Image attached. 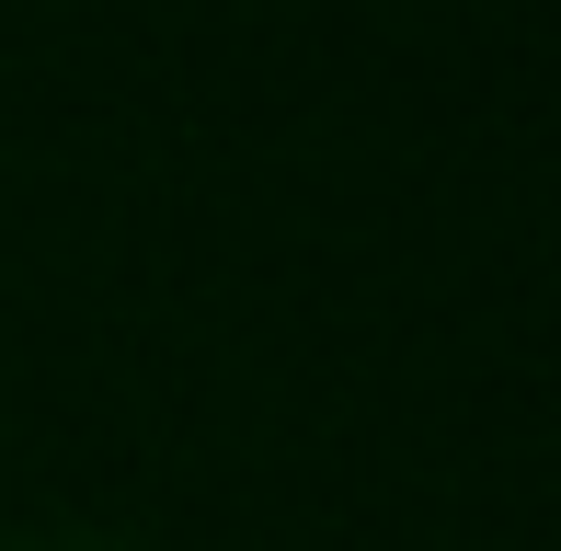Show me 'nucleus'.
Segmentation results:
<instances>
[{"instance_id": "f257e3e1", "label": "nucleus", "mask_w": 561, "mask_h": 551, "mask_svg": "<svg viewBox=\"0 0 561 551\" xmlns=\"http://www.w3.org/2000/svg\"><path fill=\"white\" fill-rule=\"evenodd\" d=\"M12 551H115V540H92V529H46V540H12Z\"/></svg>"}]
</instances>
